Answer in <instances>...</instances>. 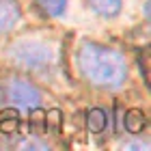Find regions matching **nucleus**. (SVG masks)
<instances>
[{
    "mask_svg": "<svg viewBox=\"0 0 151 151\" xmlns=\"http://www.w3.org/2000/svg\"><path fill=\"white\" fill-rule=\"evenodd\" d=\"M86 123H88V129L95 134H99V132H104L106 125H108V116L104 110H99V108H93L91 112H88L86 116Z\"/></svg>",
    "mask_w": 151,
    "mask_h": 151,
    "instance_id": "nucleus-7",
    "label": "nucleus"
},
{
    "mask_svg": "<svg viewBox=\"0 0 151 151\" xmlns=\"http://www.w3.org/2000/svg\"><path fill=\"white\" fill-rule=\"evenodd\" d=\"M37 2L47 15H60L67 9V0H37Z\"/></svg>",
    "mask_w": 151,
    "mask_h": 151,
    "instance_id": "nucleus-8",
    "label": "nucleus"
},
{
    "mask_svg": "<svg viewBox=\"0 0 151 151\" xmlns=\"http://www.w3.org/2000/svg\"><path fill=\"white\" fill-rule=\"evenodd\" d=\"M11 58H13V63L17 67H22V69L39 71V69H43V67H47L52 63V50L43 41L24 39V41H19V43L13 45Z\"/></svg>",
    "mask_w": 151,
    "mask_h": 151,
    "instance_id": "nucleus-2",
    "label": "nucleus"
},
{
    "mask_svg": "<svg viewBox=\"0 0 151 151\" xmlns=\"http://www.w3.org/2000/svg\"><path fill=\"white\" fill-rule=\"evenodd\" d=\"M17 22H19L17 0H0V32L11 30Z\"/></svg>",
    "mask_w": 151,
    "mask_h": 151,
    "instance_id": "nucleus-4",
    "label": "nucleus"
},
{
    "mask_svg": "<svg viewBox=\"0 0 151 151\" xmlns=\"http://www.w3.org/2000/svg\"><path fill=\"white\" fill-rule=\"evenodd\" d=\"M95 13H99L101 17H114L121 13L123 0H88Z\"/></svg>",
    "mask_w": 151,
    "mask_h": 151,
    "instance_id": "nucleus-5",
    "label": "nucleus"
},
{
    "mask_svg": "<svg viewBox=\"0 0 151 151\" xmlns=\"http://www.w3.org/2000/svg\"><path fill=\"white\" fill-rule=\"evenodd\" d=\"M123 123H125V129L129 134H140L142 129L147 127V116L142 114L140 110H136V108H134V110H127L125 121H123Z\"/></svg>",
    "mask_w": 151,
    "mask_h": 151,
    "instance_id": "nucleus-6",
    "label": "nucleus"
},
{
    "mask_svg": "<svg viewBox=\"0 0 151 151\" xmlns=\"http://www.w3.org/2000/svg\"><path fill=\"white\" fill-rule=\"evenodd\" d=\"M9 97L22 108H37L41 104V93L24 80H13L9 84Z\"/></svg>",
    "mask_w": 151,
    "mask_h": 151,
    "instance_id": "nucleus-3",
    "label": "nucleus"
},
{
    "mask_svg": "<svg viewBox=\"0 0 151 151\" xmlns=\"http://www.w3.org/2000/svg\"><path fill=\"white\" fill-rule=\"evenodd\" d=\"M78 63L82 73L93 84H99V86H108V88L121 86L127 76V65L123 54L97 43L82 45L78 54Z\"/></svg>",
    "mask_w": 151,
    "mask_h": 151,
    "instance_id": "nucleus-1",
    "label": "nucleus"
},
{
    "mask_svg": "<svg viewBox=\"0 0 151 151\" xmlns=\"http://www.w3.org/2000/svg\"><path fill=\"white\" fill-rule=\"evenodd\" d=\"M0 129H2L4 134H13L17 129V119H11V116H2V119H0Z\"/></svg>",
    "mask_w": 151,
    "mask_h": 151,
    "instance_id": "nucleus-9",
    "label": "nucleus"
}]
</instances>
